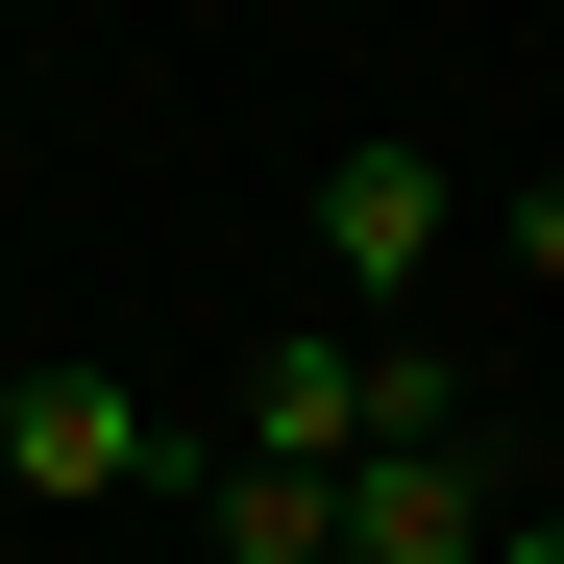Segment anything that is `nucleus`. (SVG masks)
<instances>
[{
	"label": "nucleus",
	"instance_id": "3",
	"mask_svg": "<svg viewBox=\"0 0 564 564\" xmlns=\"http://www.w3.org/2000/svg\"><path fill=\"white\" fill-rule=\"evenodd\" d=\"M319 270H344L368 319H393L417 270H442V148H417V123H368V148H319Z\"/></svg>",
	"mask_w": 564,
	"mask_h": 564
},
{
	"label": "nucleus",
	"instance_id": "2",
	"mask_svg": "<svg viewBox=\"0 0 564 564\" xmlns=\"http://www.w3.org/2000/svg\"><path fill=\"white\" fill-rule=\"evenodd\" d=\"M368 442H393V368H368L344 319H270L246 344V466H319V491H344Z\"/></svg>",
	"mask_w": 564,
	"mask_h": 564
},
{
	"label": "nucleus",
	"instance_id": "4",
	"mask_svg": "<svg viewBox=\"0 0 564 564\" xmlns=\"http://www.w3.org/2000/svg\"><path fill=\"white\" fill-rule=\"evenodd\" d=\"M516 516H491V466L466 442H368L344 466V564H491Z\"/></svg>",
	"mask_w": 564,
	"mask_h": 564
},
{
	"label": "nucleus",
	"instance_id": "1",
	"mask_svg": "<svg viewBox=\"0 0 564 564\" xmlns=\"http://www.w3.org/2000/svg\"><path fill=\"white\" fill-rule=\"evenodd\" d=\"M0 491H172V417L123 393V368H25V393H0Z\"/></svg>",
	"mask_w": 564,
	"mask_h": 564
},
{
	"label": "nucleus",
	"instance_id": "6",
	"mask_svg": "<svg viewBox=\"0 0 564 564\" xmlns=\"http://www.w3.org/2000/svg\"><path fill=\"white\" fill-rule=\"evenodd\" d=\"M516 270H540V295H564V197H516Z\"/></svg>",
	"mask_w": 564,
	"mask_h": 564
},
{
	"label": "nucleus",
	"instance_id": "7",
	"mask_svg": "<svg viewBox=\"0 0 564 564\" xmlns=\"http://www.w3.org/2000/svg\"><path fill=\"white\" fill-rule=\"evenodd\" d=\"M491 564H564V516H516V540H491Z\"/></svg>",
	"mask_w": 564,
	"mask_h": 564
},
{
	"label": "nucleus",
	"instance_id": "5",
	"mask_svg": "<svg viewBox=\"0 0 564 564\" xmlns=\"http://www.w3.org/2000/svg\"><path fill=\"white\" fill-rule=\"evenodd\" d=\"M197 540H221V564H344V491H319V466H246V442H221V466H197Z\"/></svg>",
	"mask_w": 564,
	"mask_h": 564
}]
</instances>
